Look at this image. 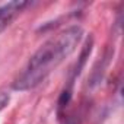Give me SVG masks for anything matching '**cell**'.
Listing matches in <instances>:
<instances>
[{
	"label": "cell",
	"mask_w": 124,
	"mask_h": 124,
	"mask_svg": "<svg viewBox=\"0 0 124 124\" xmlns=\"http://www.w3.org/2000/svg\"><path fill=\"white\" fill-rule=\"evenodd\" d=\"M82 28L73 25L45 41L34 53L23 72L13 82V89L29 91L44 82L45 78L76 50L78 44L82 39Z\"/></svg>",
	"instance_id": "1"
},
{
	"label": "cell",
	"mask_w": 124,
	"mask_h": 124,
	"mask_svg": "<svg viewBox=\"0 0 124 124\" xmlns=\"http://www.w3.org/2000/svg\"><path fill=\"white\" fill-rule=\"evenodd\" d=\"M26 6H28V2L16 0V2H9L0 8V34L19 16V13Z\"/></svg>",
	"instance_id": "2"
},
{
	"label": "cell",
	"mask_w": 124,
	"mask_h": 124,
	"mask_svg": "<svg viewBox=\"0 0 124 124\" xmlns=\"http://www.w3.org/2000/svg\"><path fill=\"white\" fill-rule=\"evenodd\" d=\"M9 99H10V98H9V95H8V93L0 92V111L6 108V105L9 104Z\"/></svg>",
	"instance_id": "3"
}]
</instances>
